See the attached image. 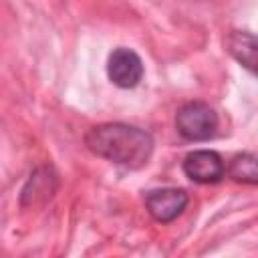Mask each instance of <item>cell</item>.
Wrapping results in <instances>:
<instances>
[{
    "mask_svg": "<svg viewBox=\"0 0 258 258\" xmlns=\"http://www.w3.org/2000/svg\"><path fill=\"white\" fill-rule=\"evenodd\" d=\"M175 127L187 141H206L214 137L218 129V117L214 109L202 101L185 103L175 113Z\"/></svg>",
    "mask_w": 258,
    "mask_h": 258,
    "instance_id": "2",
    "label": "cell"
},
{
    "mask_svg": "<svg viewBox=\"0 0 258 258\" xmlns=\"http://www.w3.org/2000/svg\"><path fill=\"white\" fill-rule=\"evenodd\" d=\"M85 145L95 155L129 169L143 167L153 153V137L125 123H103L89 129Z\"/></svg>",
    "mask_w": 258,
    "mask_h": 258,
    "instance_id": "1",
    "label": "cell"
},
{
    "mask_svg": "<svg viewBox=\"0 0 258 258\" xmlns=\"http://www.w3.org/2000/svg\"><path fill=\"white\" fill-rule=\"evenodd\" d=\"M187 206V194L177 187L153 189L145 196V208L155 222L167 224L175 220Z\"/></svg>",
    "mask_w": 258,
    "mask_h": 258,
    "instance_id": "4",
    "label": "cell"
},
{
    "mask_svg": "<svg viewBox=\"0 0 258 258\" xmlns=\"http://www.w3.org/2000/svg\"><path fill=\"white\" fill-rule=\"evenodd\" d=\"M228 173L232 179L242 183H256L258 181V169H256V157L252 153H240L230 161Z\"/></svg>",
    "mask_w": 258,
    "mask_h": 258,
    "instance_id": "7",
    "label": "cell"
},
{
    "mask_svg": "<svg viewBox=\"0 0 258 258\" xmlns=\"http://www.w3.org/2000/svg\"><path fill=\"white\" fill-rule=\"evenodd\" d=\"M228 50L230 54L244 64L250 73H254V64H256V40L250 32H232L228 36Z\"/></svg>",
    "mask_w": 258,
    "mask_h": 258,
    "instance_id": "6",
    "label": "cell"
},
{
    "mask_svg": "<svg viewBox=\"0 0 258 258\" xmlns=\"http://www.w3.org/2000/svg\"><path fill=\"white\" fill-rule=\"evenodd\" d=\"M226 165L216 151L200 149L183 159V173L198 183H216L224 177Z\"/></svg>",
    "mask_w": 258,
    "mask_h": 258,
    "instance_id": "5",
    "label": "cell"
},
{
    "mask_svg": "<svg viewBox=\"0 0 258 258\" xmlns=\"http://www.w3.org/2000/svg\"><path fill=\"white\" fill-rule=\"evenodd\" d=\"M48 171H50L48 167H42V169H38L34 175H30V179H28V183H26L24 189H32V194H22V198L32 196V202H34L38 196H42L44 200L50 198V194L54 191L56 181H54V175H48Z\"/></svg>",
    "mask_w": 258,
    "mask_h": 258,
    "instance_id": "8",
    "label": "cell"
},
{
    "mask_svg": "<svg viewBox=\"0 0 258 258\" xmlns=\"http://www.w3.org/2000/svg\"><path fill=\"white\" fill-rule=\"evenodd\" d=\"M107 75L113 81V85L121 89H133L139 85L143 77V62L135 50L119 46L109 54Z\"/></svg>",
    "mask_w": 258,
    "mask_h": 258,
    "instance_id": "3",
    "label": "cell"
}]
</instances>
